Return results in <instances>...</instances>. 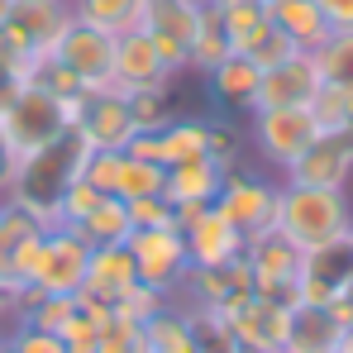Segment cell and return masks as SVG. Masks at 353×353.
Here are the masks:
<instances>
[{
    "label": "cell",
    "instance_id": "cell-1",
    "mask_svg": "<svg viewBox=\"0 0 353 353\" xmlns=\"http://www.w3.org/2000/svg\"><path fill=\"white\" fill-rule=\"evenodd\" d=\"M86 158H91V143L77 134V129H62L53 143L34 148L19 158V172H14V186L5 201H14L19 210H29L43 230H58L62 225V191L86 172Z\"/></svg>",
    "mask_w": 353,
    "mask_h": 353
},
{
    "label": "cell",
    "instance_id": "cell-2",
    "mask_svg": "<svg viewBox=\"0 0 353 353\" xmlns=\"http://www.w3.org/2000/svg\"><path fill=\"white\" fill-rule=\"evenodd\" d=\"M272 230L296 243L301 253L305 248H320L330 239H344L353 230V201L349 191H325V186H296L282 181L277 186V220Z\"/></svg>",
    "mask_w": 353,
    "mask_h": 353
},
{
    "label": "cell",
    "instance_id": "cell-3",
    "mask_svg": "<svg viewBox=\"0 0 353 353\" xmlns=\"http://www.w3.org/2000/svg\"><path fill=\"white\" fill-rule=\"evenodd\" d=\"M176 72H186V48L172 39H158L153 29H134L115 39V86L139 91V86H172Z\"/></svg>",
    "mask_w": 353,
    "mask_h": 353
},
{
    "label": "cell",
    "instance_id": "cell-4",
    "mask_svg": "<svg viewBox=\"0 0 353 353\" xmlns=\"http://www.w3.org/2000/svg\"><path fill=\"white\" fill-rule=\"evenodd\" d=\"M53 58L86 86V91H110L115 86V39L86 19H67V29L53 43Z\"/></svg>",
    "mask_w": 353,
    "mask_h": 353
},
{
    "label": "cell",
    "instance_id": "cell-5",
    "mask_svg": "<svg viewBox=\"0 0 353 353\" xmlns=\"http://www.w3.org/2000/svg\"><path fill=\"white\" fill-rule=\"evenodd\" d=\"M277 186H282V181H268L263 172L230 168L220 196H215V210H220L243 239H258V234H268L272 220H277Z\"/></svg>",
    "mask_w": 353,
    "mask_h": 353
},
{
    "label": "cell",
    "instance_id": "cell-6",
    "mask_svg": "<svg viewBox=\"0 0 353 353\" xmlns=\"http://www.w3.org/2000/svg\"><path fill=\"white\" fill-rule=\"evenodd\" d=\"M248 129H253V148H258V158L272 163L277 172H287L296 158L320 139V124L310 119L305 105H296V110H253Z\"/></svg>",
    "mask_w": 353,
    "mask_h": 353
},
{
    "label": "cell",
    "instance_id": "cell-7",
    "mask_svg": "<svg viewBox=\"0 0 353 353\" xmlns=\"http://www.w3.org/2000/svg\"><path fill=\"white\" fill-rule=\"evenodd\" d=\"M62 129H67L62 101L48 96V91H39V86H19L14 105L0 115V134H5V143H10L19 158L34 153V148H43V143H53Z\"/></svg>",
    "mask_w": 353,
    "mask_h": 353
},
{
    "label": "cell",
    "instance_id": "cell-8",
    "mask_svg": "<svg viewBox=\"0 0 353 353\" xmlns=\"http://www.w3.org/2000/svg\"><path fill=\"white\" fill-rule=\"evenodd\" d=\"M243 263L253 272V296H268V301H282V305H301L296 301V272H301V248L287 243L277 230L248 239L243 243Z\"/></svg>",
    "mask_w": 353,
    "mask_h": 353
},
{
    "label": "cell",
    "instance_id": "cell-9",
    "mask_svg": "<svg viewBox=\"0 0 353 353\" xmlns=\"http://www.w3.org/2000/svg\"><path fill=\"white\" fill-rule=\"evenodd\" d=\"M129 258H134V272L143 287H158L163 296L176 292V282L186 277L191 268V253H186V239L181 230H134L124 239Z\"/></svg>",
    "mask_w": 353,
    "mask_h": 353
},
{
    "label": "cell",
    "instance_id": "cell-10",
    "mask_svg": "<svg viewBox=\"0 0 353 353\" xmlns=\"http://www.w3.org/2000/svg\"><path fill=\"white\" fill-rule=\"evenodd\" d=\"M349 287H353V243H349V234L301 253V272H296V301H301V305H330L334 296H344Z\"/></svg>",
    "mask_w": 353,
    "mask_h": 353
},
{
    "label": "cell",
    "instance_id": "cell-11",
    "mask_svg": "<svg viewBox=\"0 0 353 353\" xmlns=\"http://www.w3.org/2000/svg\"><path fill=\"white\" fill-rule=\"evenodd\" d=\"M81 176H86L101 196H115V201H139V196H163L168 168H158V163L134 158L129 148H119V153H91Z\"/></svg>",
    "mask_w": 353,
    "mask_h": 353
},
{
    "label": "cell",
    "instance_id": "cell-12",
    "mask_svg": "<svg viewBox=\"0 0 353 353\" xmlns=\"http://www.w3.org/2000/svg\"><path fill=\"white\" fill-rule=\"evenodd\" d=\"M230 325L239 349H258V353H282L287 349V330H292V305L282 301H268V296H248L230 305L220 315Z\"/></svg>",
    "mask_w": 353,
    "mask_h": 353
},
{
    "label": "cell",
    "instance_id": "cell-13",
    "mask_svg": "<svg viewBox=\"0 0 353 353\" xmlns=\"http://www.w3.org/2000/svg\"><path fill=\"white\" fill-rule=\"evenodd\" d=\"M282 181H296V186H325V191H349V181H353V129L320 134L292 168L282 172Z\"/></svg>",
    "mask_w": 353,
    "mask_h": 353
},
{
    "label": "cell",
    "instance_id": "cell-14",
    "mask_svg": "<svg viewBox=\"0 0 353 353\" xmlns=\"http://www.w3.org/2000/svg\"><path fill=\"white\" fill-rule=\"evenodd\" d=\"M67 19H72V0H5L0 10V29L29 53H53Z\"/></svg>",
    "mask_w": 353,
    "mask_h": 353
},
{
    "label": "cell",
    "instance_id": "cell-15",
    "mask_svg": "<svg viewBox=\"0 0 353 353\" xmlns=\"http://www.w3.org/2000/svg\"><path fill=\"white\" fill-rule=\"evenodd\" d=\"M210 124L205 115H176L172 124H163L158 134H134L129 153L134 158H148L158 168H176V163H191V158H205L210 148Z\"/></svg>",
    "mask_w": 353,
    "mask_h": 353
},
{
    "label": "cell",
    "instance_id": "cell-16",
    "mask_svg": "<svg viewBox=\"0 0 353 353\" xmlns=\"http://www.w3.org/2000/svg\"><path fill=\"white\" fill-rule=\"evenodd\" d=\"M77 134L91 143V153H119L134 143V115H129V101L124 91L110 86V91H91L86 105H81V119H77Z\"/></svg>",
    "mask_w": 353,
    "mask_h": 353
},
{
    "label": "cell",
    "instance_id": "cell-17",
    "mask_svg": "<svg viewBox=\"0 0 353 353\" xmlns=\"http://www.w3.org/2000/svg\"><path fill=\"white\" fill-rule=\"evenodd\" d=\"M86 258H91V243L77 234L72 225L48 230L43 268H39L34 287L48 292V296H77V292H81V277H86Z\"/></svg>",
    "mask_w": 353,
    "mask_h": 353
},
{
    "label": "cell",
    "instance_id": "cell-18",
    "mask_svg": "<svg viewBox=\"0 0 353 353\" xmlns=\"http://www.w3.org/2000/svg\"><path fill=\"white\" fill-rule=\"evenodd\" d=\"M320 86H325V81H320L315 58H310V53H296V58H287V62H277V67L263 72L253 110H296V105H310Z\"/></svg>",
    "mask_w": 353,
    "mask_h": 353
},
{
    "label": "cell",
    "instance_id": "cell-19",
    "mask_svg": "<svg viewBox=\"0 0 353 353\" xmlns=\"http://www.w3.org/2000/svg\"><path fill=\"white\" fill-rule=\"evenodd\" d=\"M181 239H186V253H191V263H196V268L234 263V258H243V243H248V239L239 234V230L220 215V210H215V205H205V210L181 230Z\"/></svg>",
    "mask_w": 353,
    "mask_h": 353
},
{
    "label": "cell",
    "instance_id": "cell-20",
    "mask_svg": "<svg viewBox=\"0 0 353 353\" xmlns=\"http://www.w3.org/2000/svg\"><path fill=\"white\" fill-rule=\"evenodd\" d=\"M134 282H139V272H134L129 248H124V243H105V248H91V258H86V277H81V292H77V296H86V301H96V305L110 310Z\"/></svg>",
    "mask_w": 353,
    "mask_h": 353
},
{
    "label": "cell",
    "instance_id": "cell-21",
    "mask_svg": "<svg viewBox=\"0 0 353 353\" xmlns=\"http://www.w3.org/2000/svg\"><path fill=\"white\" fill-rule=\"evenodd\" d=\"M225 172L215 158H191V163H176L168 168V181H163V196L172 205H215L220 186H225Z\"/></svg>",
    "mask_w": 353,
    "mask_h": 353
},
{
    "label": "cell",
    "instance_id": "cell-22",
    "mask_svg": "<svg viewBox=\"0 0 353 353\" xmlns=\"http://www.w3.org/2000/svg\"><path fill=\"white\" fill-rule=\"evenodd\" d=\"M205 81H210V96H215V105H220V110H248V115H253L263 67H253L243 53H230L220 67H210V72H205Z\"/></svg>",
    "mask_w": 353,
    "mask_h": 353
},
{
    "label": "cell",
    "instance_id": "cell-23",
    "mask_svg": "<svg viewBox=\"0 0 353 353\" xmlns=\"http://www.w3.org/2000/svg\"><path fill=\"white\" fill-rule=\"evenodd\" d=\"M344 334L349 330L330 315V305H296L292 330H287V349L282 353H339Z\"/></svg>",
    "mask_w": 353,
    "mask_h": 353
},
{
    "label": "cell",
    "instance_id": "cell-24",
    "mask_svg": "<svg viewBox=\"0 0 353 353\" xmlns=\"http://www.w3.org/2000/svg\"><path fill=\"white\" fill-rule=\"evenodd\" d=\"M268 19L292 39L301 53H315L330 39V24H325L315 0H268Z\"/></svg>",
    "mask_w": 353,
    "mask_h": 353
},
{
    "label": "cell",
    "instance_id": "cell-25",
    "mask_svg": "<svg viewBox=\"0 0 353 353\" xmlns=\"http://www.w3.org/2000/svg\"><path fill=\"white\" fill-rule=\"evenodd\" d=\"M143 339H148V353H201L196 330H191V310L176 301H168L153 320H143Z\"/></svg>",
    "mask_w": 353,
    "mask_h": 353
},
{
    "label": "cell",
    "instance_id": "cell-26",
    "mask_svg": "<svg viewBox=\"0 0 353 353\" xmlns=\"http://www.w3.org/2000/svg\"><path fill=\"white\" fill-rule=\"evenodd\" d=\"M72 14L86 19V24H96V29H105L110 39H119V34L143 29L148 0H72Z\"/></svg>",
    "mask_w": 353,
    "mask_h": 353
},
{
    "label": "cell",
    "instance_id": "cell-27",
    "mask_svg": "<svg viewBox=\"0 0 353 353\" xmlns=\"http://www.w3.org/2000/svg\"><path fill=\"white\" fill-rule=\"evenodd\" d=\"M230 53H234V48H230V34H225L215 5L205 0V5H201V24H196V34H191V43H186V72H201V77H205L210 67H220Z\"/></svg>",
    "mask_w": 353,
    "mask_h": 353
},
{
    "label": "cell",
    "instance_id": "cell-28",
    "mask_svg": "<svg viewBox=\"0 0 353 353\" xmlns=\"http://www.w3.org/2000/svg\"><path fill=\"white\" fill-rule=\"evenodd\" d=\"M77 234L86 239L91 248H105V243H124V239L134 234V225H129V205L115 201V196H101L77 225H72Z\"/></svg>",
    "mask_w": 353,
    "mask_h": 353
},
{
    "label": "cell",
    "instance_id": "cell-29",
    "mask_svg": "<svg viewBox=\"0 0 353 353\" xmlns=\"http://www.w3.org/2000/svg\"><path fill=\"white\" fill-rule=\"evenodd\" d=\"M201 5L205 0H148V19L143 29H153L158 39H172V43H191L196 24H201Z\"/></svg>",
    "mask_w": 353,
    "mask_h": 353
},
{
    "label": "cell",
    "instance_id": "cell-30",
    "mask_svg": "<svg viewBox=\"0 0 353 353\" xmlns=\"http://www.w3.org/2000/svg\"><path fill=\"white\" fill-rule=\"evenodd\" d=\"M105 320H110V310H105V305H96V301L77 296V305H72V315L62 320L58 339L67 344V353H96V344H101V330H105Z\"/></svg>",
    "mask_w": 353,
    "mask_h": 353
},
{
    "label": "cell",
    "instance_id": "cell-31",
    "mask_svg": "<svg viewBox=\"0 0 353 353\" xmlns=\"http://www.w3.org/2000/svg\"><path fill=\"white\" fill-rule=\"evenodd\" d=\"M310 58L320 67V81H325V86L353 91V29H330V39H325Z\"/></svg>",
    "mask_w": 353,
    "mask_h": 353
},
{
    "label": "cell",
    "instance_id": "cell-32",
    "mask_svg": "<svg viewBox=\"0 0 353 353\" xmlns=\"http://www.w3.org/2000/svg\"><path fill=\"white\" fill-rule=\"evenodd\" d=\"M129 101V115L139 134H158L163 124H172V86H139V91H124Z\"/></svg>",
    "mask_w": 353,
    "mask_h": 353
},
{
    "label": "cell",
    "instance_id": "cell-33",
    "mask_svg": "<svg viewBox=\"0 0 353 353\" xmlns=\"http://www.w3.org/2000/svg\"><path fill=\"white\" fill-rule=\"evenodd\" d=\"M296 53H301V48H296V43L277 29V24H272V19H268V24L248 39V48H243V58L253 62V67H263V72H268V67H277V62H287V58H296Z\"/></svg>",
    "mask_w": 353,
    "mask_h": 353
},
{
    "label": "cell",
    "instance_id": "cell-34",
    "mask_svg": "<svg viewBox=\"0 0 353 353\" xmlns=\"http://www.w3.org/2000/svg\"><path fill=\"white\" fill-rule=\"evenodd\" d=\"M96 353H148L143 325H139V320H124V315H115V310H110V320H105V330H101Z\"/></svg>",
    "mask_w": 353,
    "mask_h": 353
},
{
    "label": "cell",
    "instance_id": "cell-35",
    "mask_svg": "<svg viewBox=\"0 0 353 353\" xmlns=\"http://www.w3.org/2000/svg\"><path fill=\"white\" fill-rule=\"evenodd\" d=\"M124 205H129L134 230H176V205L168 196H139V201H124Z\"/></svg>",
    "mask_w": 353,
    "mask_h": 353
},
{
    "label": "cell",
    "instance_id": "cell-36",
    "mask_svg": "<svg viewBox=\"0 0 353 353\" xmlns=\"http://www.w3.org/2000/svg\"><path fill=\"white\" fill-rule=\"evenodd\" d=\"M43 234V225L29 215V210H19L14 201H0V258L14 248V243H24V239Z\"/></svg>",
    "mask_w": 353,
    "mask_h": 353
},
{
    "label": "cell",
    "instance_id": "cell-37",
    "mask_svg": "<svg viewBox=\"0 0 353 353\" xmlns=\"http://www.w3.org/2000/svg\"><path fill=\"white\" fill-rule=\"evenodd\" d=\"M163 305H168V296L158 292V287H143V282H134V287L119 296L110 310H115V315H124V320H139V325H143V320H153Z\"/></svg>",
    "mask_w": 353,
    "mask_h": 353
},
{
    "label": "cell",
    "instance_id": "cell-38",
    "mask_svg": "<svg viewBox=\"0 0 353 353\" xmlns=\"http://www.w3.org/2000/svg\"><path fill=\"white\" fill-rule=\"evenodd\" d=\"M305 110H310L315 124H320V134H339V129H349V124H344V91H339V86H320L315 101H310Z\"/></svg>",
    "mask_w": 353,
    "mask_h": 353
},
{
    "label": "cell",
    "instance_id": "cell-39",
    "mask_svg": "<svg viewBox=\"0 0 353 353\" xmlns=\"http://www.w3.org/2000/svg\"><path fill=\"white\" fill-rule=\"evenodd\" d=\"M5 334H10V349L14 353H67V344L58 334L34 330V325H5Z\"/></svg>",
    "mask_w": 353,
    "mask_h": 353
},
{
    "label": "cell",
    "instance_id": "cell-40",
    "mask_svg": "<svg viewBox=\"0 0 353 353\" xmlns=\"http://www.w3.org/2000/svg\"><path fill=\"white\" fill-rule=\"evenodd\" d=\"M96 201H101V191H96V186H91L86 176H77V181H72V186L62 191V201H58L62 225H77V220H81V215H86V210L96 205Z\"/></svg>",
    "mask_w": 353,
    "mask_h": 353
},
{
    "label": "cell",
    "instance_id": "cell-41",
    "mask_svg": "<svg viewBox=\"0 0 353 353\" xmlns=\"http://www.w3.org/2000/svg\"><path fill=\"white\" fill-rule=\"evenodd\" d=\"M205 158H215L220 168H239V129H230L225 119H215V124H210V148H205Z\"/></svg>",
    "mask_w": 353,
    "mask_h": 353
},
{
    "label": "cell",
    "instance_id": "cell-42",
    "mask_svg": "<svg viewBox=\"0 0 353 353\" xmlns=\"http://www.w3.org/2000/svg\"><path fill=\"white\" fill-rule=\"evenodd\" d=\"M330 29H353V0H315Z\"/></svg>",
    "mask_w": 353,
    "mask_h": 353
},
{
    "label": "cell",
    "instance_id": "cell-43",
    "mask_svg": "<svg viewBox=\"0 0 353 353\" xmlns=\"http://www.w3.org/2000/svg\"><path fill=\"white\" fill-rule=\"evenodd\" d=\"M14 172H19V153L5 143V134H0V201L10 196V186H14Z\"/></svg>",
    "mask_w": 353,
    "mask_h": 353
},
{
    "label": "cell",
    "instance_id": "cell-44",
    "mask_svg": "<svg viewBox=\"0 0 353 353\" xmlns=\"http://www.w3.org/2000/svg\"><path fill=\"white\" fill-rule=\"evenodd\" d=\"M10 305H14V296H10V287L0 282V325H10Z\"/></svg>",
    "mask_w": 353,
    "mask_h": 353
},
{
    "label": "cell",
    "instance_id": "cell-45",
    "mask_svg": "<svg viewBox=\"0 0 353 353\" xmlns=\"http://www.w3.org/2000/svg\"><path fill=\"white\" fill-rule=\"evenodd\" d=\"M344 124L353 129V91H344Z\"/></svg>",
    "mask_w": 353,
    "mask_h": 353
},
{
    "label": "cell",
    "instance_id": "cell-46",
    "mask_svg": "<svg viewBox=\"0 0 353 353\" xmlns=\"http://www.w3.org/2000/svg\"><path fill=\"white\" fill-rule=\"evenodd\" d=\"M339 353H353V330L344 334V344H339Z\"/></svg>",
    "mask_w": 353,
    "mask_h": 353
},
{
    "label": "cell",
    "instance_id": "cell-47",
    "mask_svg": "<svg viewBox=\"0 0 353 353\" xmlns=\"http://www.w3.org/2000/svg\"><path fill=\"white\" fill-rule=\"evenodd\" d=\"M0 353H14L10 349V334H0Z\"/></svg>",
    "mask_w": 353,
    "mask_h": 353
},
{
    "label": "cell",
    "instance_id": "cell-48",
    "mask_svg": "<svg viewBox=\"0 0 353 353\" xmlns=\"http://www.w3.org/2000/svg\"><path fill=\"white\" fill-rule=\"evenodd\" d=\"M239 353H258V349H239Z\"/></svg>",
    "mask_w": 353,
    "mask_h": 353
},
{
    "label": "cell",
    "instance_id": "cell-49",
    "mask_svg": "<svg viewBox=\"0 0 353 353\" xmlns=\"http://www.w3.org/2000/svg\"><path fill=\"white\" fill-rule=\"evenodd\" d=\"M349 243H353V230H349Z\"/></svg>",
    "mask_w": 353,
    "mask_h": 353
},
{
    "label": "cell",
    "instance_id": "cell-50",
    "mask_svg": "<svg viewBox=\"0 0 353 353\" xmlns=\"http://www.w3.org/2000/svg\"><path fill=\"white\" fill-rule=\"evenodd\" d=\"M0 81H5V72H0Z\"/></svg>",
    "mask_w": 353,
    "mask_h": 353
},
{
    "label": "cell",
    "instance_id": "cell-51",
    "mask_svg": "<svg viewBox=\"0 0 353 353\" xmlns=\"http://www.w3.org/2000/svg\"><path fill=\"white\" fill-rule=\"evenodd\" d=\"M0 10H5V0H0Z\"/></svg>",
    "mask_w": 353,
    "mask_h": 353
}]
</instances>
